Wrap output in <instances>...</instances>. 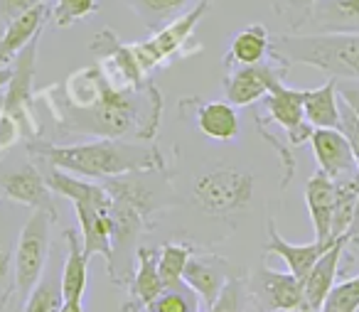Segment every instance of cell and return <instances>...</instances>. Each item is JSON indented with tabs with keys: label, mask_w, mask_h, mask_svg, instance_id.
Returning a JSON list of instances; mask_svg holds the SVG:
<instances>
[{
	"label": "cell",
	"mask_w": 359,
	"mask_h": 312,
	"mask_svg": "<svg viewBox=\"0 0 359 312\" xmlns=\"http://www.w3.org/2000/svg\"><path fill=\"white\" fill-rule=\"evenodd\" d=\"M50 109L57 128L86 138L153 143L163 118V96L153 79L128 86L104 74L99 65L72 72L65 81L35 94Z\"/></svg>",
	"instance_id": "6da1fadb"
},
{
	"label": "cell",
	"mask_w": 359,
	"mask_h": 312,
	"mask_svg": "<svg viewBox=\"0 0 359 312\" xmlns=\"http://www.w3.org/2000/svg\"><path fill=\"white\" fill-rule=\"evenodd\" d=\"M27 155L30 160H42L94 182L133 172H165V155L158 145L121 138H94L74 145H57L40 138L27 143Z\"/></svg>",
	"instance_id": "7a4b0ae2"
},
{
	"label": "cell",
	"mask_w": 359,
	"mask_h": 312,
	"mask_svg": "<svg viewBox=\"0 0 359 312\" xmlns=\"http://www.w3.org/2000/svg\"><path fill=\"white\" fill-rule=\"evenodd\" d=\"M271 50L288 67L305 65L330 79L359 81V35H276Z\"/></svg>",
	"instance_id": "3957f363"
},
{
	"label": "cell",
	"mask_w": 359,
	"mask_h": 312,
	"mask_svg": "<svg viewBox=\"0 0 359 312\" xmlns=\"http://www.w3.org/2000/svg\"><path fill=\"white\" fill-rule=\"evenodd\" d=\"M256 179L249 170L231 168V165H217V168L202 172L192 182V204L200 212L217 219H229L241 214L254 202Z\"/></svg>",
	"instance_id": "277c9868"
},
{
	"label": "cell",
	"mask_w": 359,
	"mask_h": 312,
	"mask_svg": "<svg viewBox=\"0 0 359 312\" xmlns=\"http://www.w3.org/2000/svg\"><path fill=\"white\" fill-rule=\"evenodd\" d=\"M55 222L57 214L30 212L22 224V231L15 243V295H13V302L18 307L25 305L27 295L35 290V285L45 276Z\"/></svg>",
	"instance_id": "5b68a950"
},
{
	"label": "cell",
	"mask_w": 359,
	"mask_h": 312,
	"mask_svg": "<svg viewBox=\"0 0 359 312\" xmlns=\"http://www.w3.org/2000/svg\"><path fill=\"white\" fill-rule=\"evenodd\" d=\"M37 50H40V37L32 40L13 65L11 84L6 86V96L0 104V114L8 118H15L22 126V133L30 135V140H40V123L35 116V72H37Z\"/></svg>",
	"instance_id": "8992f818"
},
{
	"label": "cell",
	"mask_w": 359,
	"mask_h": 312,
	"mask_svg": "<svg viewBox=\"0 0 359 312\" xmlns=\"http://www.w3.org/2000/svg\"><path fill=\"white\" fill-rule=\"evenodd\" d=\"M212 3H215V0H197L195 6H192V11H187L185 15H180L177 20L168 22V25L160 27V30H155L153 35H150V40L133 45V52H135V57H138L140 67L150 74V69L165 67L170 60L185 55V45L190 42L192 32L200 25L202 18L207 15Z\"/></svg>",
	"instance_id": "52a82bcc"
},
{
	"label": "cell",
	"mask_w": 359,
	"mask_h": 312,
	"mask_svg": "<svg viewBox=\"0 0 359 312\" xmlns=\"http://www.w3.org/2000/svg\"><path fill=\"white\" fill-rule=\"evenodd\" d=\"M290 67L271 50L269 60L251 67H236L224 76V96L231 106H251L256 101L266 99L276 86L285 84V74Z\"/></svg>",
	"instance_id": "ba28073f"
},
{
	"label": "cell",
	"mask_w": 359,
	"mask_h": 312,
	"mask_svg": "<svg viewBox=\"0 0 359 312\" xmlns=\"http://www.w3.org/2000/svg\"><path fill=\"white\" fill-rule=\"evenodd\" d=\"M249 302L256 312H298L305 305L303 280L290 271H273L261 261L249 273Z\"/></svg>",
	"instance_id": "9c48e42d"
},
{
	"label": "cell",
	"mask_w": 359,
	"mask_h": 312,
	"mask_svg": "<svg viewBox=\"0 0 359 312\" xmlns=\"http://www.w3.org/2000/svg\"><path fill=\"white\" fill-rule=\"evenodd\" d=\"M0 197L13 204H20V207L30 209V212L57 214L55 192L47 184L42 170L32 160L0 175Z\"/></svg>",
	"instance_id": "30bf717a"
},
{
	"label": "cell",
	"mask_w": 359,
	"mask_h": 312,
	"mask_svg": "<svg viewBox=\"0 0 359 312\" xmlns=\"http://www.w3.org/2000/svg\"><path fill=\"white\" fill-rule=\"evenodd\" d=\"M236 273L239 271H236L224 256H219V253L195 251L190 256V261H187L182 283H187V285L197 292V297L207 305V310H210L217 302V297L222 295L224 285Z\"/></svg>",
	"instance_id": "8fae6325"
},
{
	"label": "cell",
	"mask_w": 359,
	"mask_h": 312,
	"mask_svg": "<svg viewBox=\"0 0 359 312\" xmlns=\"http://www.w3.org/2000/svg\"><path fill=\"white\" fill-rule=\"evenodd\" d=\"M303 99L305 89H288L285 84L276 86L269 96L264 99V111L269 114V121L276 123L278 128L285 130V138L293 148L303 143H310V135H313V126L305 121L303 111Z\"/></svg>",
	"instance_id": "7c38bea8"
},
{
	"label": "cell",
	"mask_w": 359,
	"mask_h": 312,
	"mask_svg": "<svg viewBox=\"0 0 359 312\" xmlns=\"http://www.w3.org/2000/svg\"><path fill=\"white\" fill-rule=\"evenodd\" d=\"M160 246H138L135 251V271L126 285V300L121 312H145L150 302L163 295L165 285L158 273Z\"/></svg>",
	"instance_id": "4fadbf2b"
},
{
	"label": "cell",
	"mask_w": 359,
	"mask_h": 312,
	"mask_svg": "<svg viewBox=\"0 0 359 312\" xmlns=\"http://www.w3.org/2000/svg\"><path fill=\"white\" fill-rule=\"evenodd\" d=\"M15 207L18 204L0 197V312L11 305L15 295V243L27 219H15Z\"/></svg>",
	"instance_id": "5bb4252c"
},
{
	"label": "cell",
	"mask_w": 359,
	"mask_h": 312,
	"mask_svg": "<svg viewBox=\"0 0 359 312\" xmlns=\"http://www.w3.org/2000/svg\"><path fill=\"white\" fill-rule=\"evenodd\" d=\"M266 233H269V238H266L264 253H266V256L283 258L285 266H288V271L293 273L298 280H305V278H308V273L313 271V266L318 263V258L323 256V253L327 251L334 241H337V238H334L332 243H323V241L288 243L278 233V229H276L273 217H269V222H266Z\"/></svg>",
	"instance_id": "9a60e30c"
},
{
	"label": "cell",
	"mask_w": 359,
	"mask_h": 312,
	"mask_svg": "<svg viewBox=\"0 0 359 312\" xmlns=\"http://www.w3.org/2000/svg\"><path fill=\"white\" fill-rule=\"evenodd\" d=\"M310 148H313L318 170L327 177L337 179L359 170L347 138L337 128H315L310 135Z\"/></svg>",
	"instance_id": "2e32d148"
},
{
	"label": "cell",
	"mask_w": 359,
	"mask_h": 312,
	"mask_svg": "<svg viewBox=\"0 0 359 312\" xmlns=\"http://www.w3.org/2000/svg\"><path fill=\"white\" fill-rule=\"evenodd\" d=\"M185 104L192 106L195 126L207 140L229 143L239 135V114H236V106H231L229 101L185 99Z\"/></svg>",
	"instance_id": "e0dca14e"
},
{
	"label": "cell",
	"mask_w": 359,
	"mask_h": 312,
	"mask_svg": "<svg viewBox=\"0 0 359 312\" xmlns=\"http://www.w3.org/2000/svg\"><path fill=\"white\" fill-rule=\"evenodd\" d=\"M305 30L310 35H359V0H318Z\"/></svg>",
	"instance_id": "ac0fdd59"
},
{
	"label": "cell",
	"mask_w": 359,
	"mask_h": 312,
	"mask_svg": "<svg viewBox=\"0 0 359 312\" xmlns=\"http://www.w3.org/2000/svg\"><path fill=\"white\" fill-rule=\"evenodd\" d=\"M47 20H52V8L42 3V6L27 11L25 15L15 18L0 32V67H11V62H15V57L42 35Z\"/></svg>",
	"instance_id": "d6986e66"
},
{
	"label": "cell",
	"mask_w": 359,
	"mask_h": 312,
	"mask_svg": "<svg viewBox=\"0 0 359 312\" xmlns=\"http://www.w3.org/2000/svg\"><path fill=\"white\" fill-rule=\"evenodd\" d=\"M344 251H347V236H339L337 241L318 258L313 271L308 273V278L303 280V295H305V305L308 307L320 310L325 297L330 295V290L337 285V273H339V263H342Z\"/></svg>",
	"instance_id": "ffe728a7"
},
{
	"label": "cell",
	"mask_w": 359,
	"mask_h": 312,
	"mask_svg": "<svg viewBox=\"0 0 359 312\" xmlns=\"http://www.w3.org/2000/svg\"><path fill=\"white\" fill-rule=\"evenodd\" d=\"M305 204L315 229V241L332 243V214H334V179L325 172H315L305 182Z\"/></svg>",
	"instance_id": "44dd1931"
},
{
	"label": "cell",
	"mask_w": 359,
	"mask_h": 312,
	"mask_svg": "<svg viewBox=\"0 0 359 312\" xmlns=\"http://www.w3.org/2000/svg\"><path fill=\"white\" fill-rule=\"evenodd\" d=\"M67 258L62 266L60 280H62V295L65 302H81L86 290V273H89V256L81 246V233L76 229H67Z\"/></svg>",
	"instance_id": "7402d4cb"
},
{
	"label": "cell",
	"mask_w": 359,
	"mask_h": 312,
	"mask_svg": "<svg viewBox=\"0 0 359 312\" xmlns=\"http://www.w3.org/2000/svg\"><path fill=\"white\" fill-rule=\"evenodd\" d=\"M269 55H271V32L266 30V25L254 22V25L244 27V30L234 35L229 50L224 55V67L226 72L236 69V67H251L269 60Z\"/></svg>",
	"instance_id": "603a6c76"
},
{
	"label": "cell",
	"mask_w": 359,
	"mask_h": 312,
	"mask_svg": "<svg viewBox=\"0 0 359 312\" xmlns=\"http://www.w3.org/2000/svg\"><path fill=\"white\" fill-rule=\"evenodd\" d=\"M303 111H305V121L313 128H337L339 126L337 79H327L318 89H305Z\"/></svg>",
	"instance_id": "cb8c5ba5"
},
{
	"label": "cell",
	"mask_w": 359,
	"mask_h": 312,
	"mask_svg": "<svg viewBox=\"0 0 359 312\" xmlns=\"http://www.w3.org/2000/svg\"><path fill=\"white\" fill-rule=\"evenodd\" d=\"M359 202V170L334 179V214H332V238L349 231L354 209Z\"/></svg>",
	"instance_id": "d4e9b609"
},
{
	"label": "cell",
	"mask_w": 359,
	"mask_h": 312,
	"mask_svg": "<svg viewBox=\"0 0 359 312\" xmlns=\"http://www.w3.org/2000/svg\"><path fill=\"white\" fill-rule=\"evenodd\" d=\"M130 11L143 20L148 30H160L168 22L177 20L180 15H185L190 6H195L197 0H126Z\"/></svg>",
	"instance_id": "484cf974"
},
{
	"label": "cell",
	"mask_w": 359,
	"mask_h": 312,
	"mask_svg": "<svg viewBox=\"0 0 359 312\" xmlns=\"http://www.w3.org/2000/svg\"><path fill=\"white\" fill-rule=\"evenodd\" d=\"M195 253V248L190 243H177V241H168L160 246V256H158V273L160 280L165 287H175L182 283L185 276V268L190 256Z\"/></svg>",
	"instance_id": "4316f807"
},
{
	"label": "cell",
	"mask_w": 359,
	"mask_h": 312,
	"mask_svg": "<svg viewBox=\"0 0 359 312\" xmlns=\"http://www.w3.org/2000/svg\"><path fill=\"white\" fill-rule=\"evenodd\" d=\"M62 307H65L62 280L57 278V273H45L35 290L27 295L22 312H60Z\"/></svg>",
	"instance_id": "83f0119b"
},
{
	"label": "cell",
	"mask_w": 359,
	"mask_h": 312,
	"mask_svg": "<svg viewBox=\"0 0 359 312\" xmlns=\"http://www.w3.org/2000/svg\"><path fill=\"white\" fill-rule=\"evenodd\" d=\"M145 312H200V297L187 283L175 287H165L163 295L150 302Z\"/></svg>",
	"instance_id": "f1b7e54d"
},
{
	"label": "cell",
	"mask_w": 359,
	"mask_h": 312,
	"mask_svg": "<svg viewBox=\"0 0 359 312\" xmlns=\"http://www.w3.org/2000/svg\"><path fill=\"white\" fill-rule=\"evenodd\" d=\"M246 305H249V276L239 271L207 312H246Z\"/></svg>",
	"instance_id": "f546056e"
},
{
	"label": "cell",
	"mask_w": 359,
	"mask_h": 312,
	"mask_svg": "<svg viewBox=\"0 0 359 312\" xmlns=\"http://www.w3.org/2000/svg\"><path fill=\"white\" fill-rule=\"evenodd\" d=\"M315 3H318V0H269L271 11H273L280 20H285V25L290 27L293 35L305 30Z\"/></svg>",
	"instance_id": "4dcf8cb0"
},
{
	"label": "cell",
	"mask_w": 359,
	"mask_h": 312,
	"mask_svg": "<svg viewBox=\"0 0 359 312\" xmlns=\"http://www.w3.org/2000/svg\"><path fill=\"white\" fill-rule=\"evenodd\" d=\"M99 11V0H57L52 8V22L55 27H72Z\"/></svg>",
	"instance_id": "1f68e13d"
},
{
	"label": "cell",
	"mask_w": 359,
	"mask_h": 312,
	"mask_svg": "<svg viewBox=\"0 0 359 312\" xmlns=\"http://www.w3.org/2000/svg\"><path fill=\"white\" fill-rule=\"evenodd\" d=\"M323 312H359V276L337 283L325 297Z\"/></svg>",
	"instance_id": "d6a6232c"
},
{
	"label": "cell",
	"mask_w": 359,
	"mask_h": 312,
	"mask_svg": "<svg viewBox=\"0 0 359 312\" xmlns=\"http://www.w3.org/2000/svg\"><path fill=\"white\" fill-rule=\"evenodd\" d=\"M339 133L347 138L349 148H352V155H354V163L359 168V116L339 99V126H337Z\"/></svg>",
	"instance_id": "836d02e7"
},
{
	"label": "cell",
	"mask_w": 359,
	"mask_h": 312,
	"mask_svg": "<svg viewBox=\"0 0 359 312\" xmlns=\"http://www.w3.org/2000/svg\"><path fill=\"white\" fill-rule=\"evenodd\" d=\"M47 0H0V32L6 30L15 18L25 15L27 11L42 6Z\"/></svg>",
	"instance_id": "e575fe53"
},
{
	"label": "cell",
	"mask_w": 359,
	"mask_h": 312,
	"mask_svg": "<svg viewBox=\"0 0 359 312\" xmlns=\"http://www.w3.org/2000/svg\"><path fill=\"white\" fill-rule=\"evenodd\" d=\"M20 135H22V126L15 118H8V116L0 114V153L11 150L20 140Z\"/></svg>",
	"instance_id": "d590c367"
},
{
	"label": "cell",
	"mask_w": 359,
	"mask_h": 312,
	"mask_svg": "<svg viewBox=\"0 0 359 312\" xmlns=\"http://www.w3.org/2000/svg\"><path fill=\"white\" fill-rule=\"evenodd\" d=\"M337 94L359 116V81H337Z\"/></svg>",
	"instance_id": "8d00e7d4"
},
{
	"label": "cell",
	"mask_w": 359,
	"mask_h": 312,
	"mask_svg": "<svg viewBox=\"0 0 359 312\" xmlns=\"http://www.w3.org/2000/svg\"><path fill=\"white\" fill-rule=\"evenodd\" d=\"M347 236V246L352 248H359V202H357V209H354V219L349 224V231L344 233Z\"/></svg>",
	"instance_id": "74e56055"
},
{
	"label": "cell",
	"mask_w": 359,
	"mask_h": 312,
	"mask_svg": "<svg viewBox=\"0 0 359 312\" xmlns=\"http://www.w3.org/2000/svg\"><path fill=\"white\" fill-rule=\"evenodd\" d=\"M11 76H13V67H0V89H6L11 84Z\"/></svg>",
	"instance_id": "f35d334b"
},
{
	"label": "cell",
	"mask_w": 359,
	"mask_h": 312,
	"mask_svg": "<svg viewBox=\"0 0 359 312\" xmlns=\"http://www.w3.org/2000/svg\"><path fill=\"white\" fill-rule=\"evenodd\" d=\"M60 312H84V305L81 302H65V307Z\"/></svg>",
	"instance_id": "ab89813d"
},
{
	"label": "cell",
	"mask_w": 359,
	"mask_h": 312,
	"mask_svg": "<svg viewBox=\"0 0 359 312\" xmlns=\"http://www.w3.org/2000/svg\"><path fill=\"white\" fill-rule=\"evenodd\" d=\"M298 312H323V310H313V307H308V305H303Z\"/></svg>",
	"instance_id": "60d3db41"
}]
</instances>
